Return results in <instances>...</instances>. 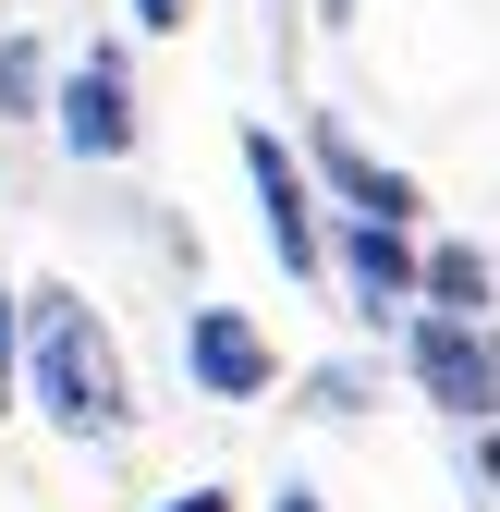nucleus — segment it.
Instances as JSON below:
<instances>
[{
  "label": "nucleus",
  "instance_id": "obj_1",
  "mask_svg": "<svg viewBox=\"0 0 500 512\" xmlns=\"http://www.w3.org/2000/svg\"><path fill=\"white\" fill-rule=\"evenodd\" d=\"M25 403H37L61 439H110L122 415H135L122 342H110V317H98L74 281H37V293H25Z\"/></svg>",
  "mask_w": 500,
  "mask_h": 512
},
{
  "label": "nucleus",
  "instance_id": "obj_2",
  "mask_svg": "<svg viewBox=\"0 0 500 512\" xmlns=\"http://www.w3.org/2000/svg\"><path fill=\"white\" fill-rule=\"evenodd\" d=\"M415 391L440 403V415H464V427L500 415V366H488V342H476V317H452V305L415 317Z\"/></svg>",
  "mask_w": 500,
  "mask_h": 512
},
{
  "label": "nucleus",
  "instance_id": "obj_3",
  "mask_svg": "<svg viewBox=\"0 0 500 512\" xmlns=\"http://www.w3.org/2000/svg\"><path fill=\"white\" fill-rule=\"evenodd\" d=\"M61 147L74 159H135V86H122V49H86L61 74Z\"/></svg>",
  "mask_w": 500,
  "mask_h": 512
},
{
  "label": "nucleus",
  "instance_id": "obj_4",
  "mask_svg": "<svg viewBox=\"0 0 500 512\" xmlns=\"http://www.w3.org/2000/svg\"><path fill=\"white\" fill-rule=\"evenodd\" d=\"M183 366H196V391H208V403H257L269 378H281L269 330H257V317H232V305H208L196 330H183Z\"/></svg>",
  "mask_w": 500,
  "mask_h": 512
},
{
  "label": "nucleus",
  "instance_id": "obj_5",
  "mask_svg": "<svg viewBox=\"0 0 500 512\" xmlns=\"http://www.w3.org/2000/svg\"><path fill=\"white\" fill-rule=\"evenodd\" d=\"M244 171H257V208H269L281 269H293V281H318V269H330V244H318V208H305V171L281 159V135H244Z\"/></svg>",
  "mask_w": 500,
  "mask_h": 512
},
{
  "label": "nucleus",
  "instance_id": "obj_6",
  "mask_svg": "<svg viewBox=\"0 0 500 512\" xmlns=\"http://www.w3.org/2000/svg\"><path fill=\"white\" fill-rule=\"evenodd\" d=\"M318 183H330L354 220H391V232H415V220H427V196H415V183H403L391 159H366L354 135H330V122H318Z\"/></svg>",
  "mask_w": 500,
  "mask_h": 512
},
{
  "label": "nucleus",
  "instance_id": "obj_7",
  "mask_svg": "<svg viewBox=\"0 0 500 512\" xmlns=\"http://www.w3.org/2000/svg\"><path fill=\"white\" fill-rule=\"evenodd\" d=\"M342 281H354L366 305H415V244H403L391 220H366V232L342 244Z\"/></svg>",
  "mask_w": 500,
  "mask_h": 512
},
{
  "label": "nucleus",
  "instance_id": "obj_8",
  "mask_svg": "<svg viewBox=\"0 0 500 512\" xmlns=\"http://www.w3.org/2000/svg\"><path fill=\"white\" fill-rule=\"evenodd\" d=\"M415 293H427V305H452V317H476V305H488V256H476V244L415 256Z\"/></svg>",
  "mask_w": 500,
  "mask_h": 512
},
{
  "label": "nucleus",
  "instance_id": "obj_9",
  "mask_svg": "<svg viewBox=\"0 0 500 512\" xmlns=\"http://www.w3.org/2000/svg\"><path fill=\"white\" fill-rule=\"evenodd\" d=\"M13 354H25V293H0V415L25 403V366H13Z\"/></svg>",
  "mask_w": 500,
  "mask_h": 512
},
{
  "label": "nucleus",
  "instance_id": "obj_10",
  "mask_svg": "<svg viewBox=\"0 0 500 512\" xmlns=\"http://www.w3.org/2000/svg\"><path fill=\"white\" fill-rule=\"evenodd\" d=\"M0 110H37V49H25V37L0 49Z\"/></svg>",
  "mask_w": 500,
  "mask_h": 512
},
{
  "label": "nucleus",
  "instance_id": "obj_11",
  "mask_svg": "<svg viewBox=\"0 0 500 512\" xmlns=\"http://www.w3.org/2000/svg\"><path fill=\"white\" fill-rule=\"evenodd\" d=\"M183 13H196V0H135V25H147V37H171Z\"/></svg>",
  "mask_w": 500,
  "mask_h": 512
},
{
  "label": "nucleus",
  "instance_id": "obj_12",
  "mask_svg": "<svg viewBox=\"0 0 500 512\" xmlns=\"http://www.w3.org/2000/svg\"><path fill=\"white\" fill-rule=\"evenodd\" d=\"M171 512H232V488H183V500H171Z\"/></svg>",
  "mask_w": 500,
  "mask_h": 512
},
{
  "label": "nucleus",
  "instance_id": "obj_13",
  "mask_svg": "<svg viewBox=\"0 0 500 512\" xmlns=\"http://www.w3.org/2000/svg\"><path fill=\"white\" fill-rule=\"evenodd\" d=\"M476 464H488V488H500V427H488V452H476Z\"/></svg>",
  "mask_w": 500,
  "mask_h": 512
},
{
  "label": "nucleus",
  "instance_id": "obj_14",
  "mask_svg": "<svg viewBox=\"0 0 500 512\" xmlns=\"http://www.w3.org/2000/svg\"><path fill=\"white\" fill-rule=\"evenodd\" d=\"M269 512H318V500H305V488H281V500H269Z\"/></svg>",
  "mask_w": 500,
  "mask_h": 512
},
{
  "label": "nucleus",
  "instance_id": "obj_15",
  "mask_svg": "<svg viewBox=\"0 0 500 512\" xmlns=\"http://www.w3.org/2000/svg\"><path fill=\"white\" fill-rule=\"evenodd\" d=\"M488 366H500V342H488Z\"/></svg>",
  "mask_w": 500,
  "mask_h": 512
}]
</instances>
